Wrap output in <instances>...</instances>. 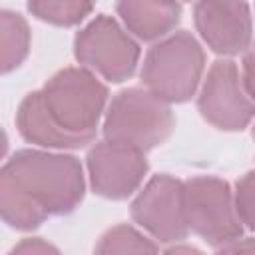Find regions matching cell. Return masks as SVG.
Here are the masks:
<instances>
[{
  "label": "cell",
  "instance_id": "7a4b0ae2",
  "mask_svg": "<svg viewBox=\"0 0 255 255\" xmlns=\"http://www.w3.org/2000/svg\"><path fill=\"white\" fill-rule=\"evenodd\" d=\"M108 100V88L84 68L58 72L42 90L20 104L16 124L20 133L38 145L72 149L96 137Z\"/></svg>",
  "mask_w": 255,
  "mask_h": 255
},
{
  "label": "cell",
  "instance_id": "8fae6325",
  "mask_svg": "<svg viewBox=\"0 0 255 255\" xmlns=\"http://www.w3.org/2000/svg\"><path fill=\"white\" fill-rule=\"evenodd\" d=\"M116 10L126 26L141 40H155L169 34L181 16V6L169 2H120Z\"/></svg>",
  "mask_w": 255,
  "mask_h": 255
},
{
  "label": "cell",
  "instance_id": "5bb4252c",
  "mask_svg": "<svg viewBox=\"0 0 255 255\" xmlns=\"http://www.w3.org/2000/svg\"><path fill=\"white\" fill-rule=\"evenodd\" d=\"M92 8L94 6L88 2H30L28 4V10L36 18L58 24V26L78 24L80 20H84V16L92 12Z\"/></svg>",
  "mask_w": 255,
  "mask_h": 255
},
{
  "label": "cell",
  "instance_id": "6da1fadb",
  "mask_svg": "<svg viewBox=\"0 0 255 255\" xmlns=\"http://www.w3.org/2000/svg\"><path fill=\"white\" fill-rule=\"evenodd\" d=\"M82 197L84 173L72 155L22 149L0 167V219L16 229H36L50 215H66Z\"/></svg>",
  "mask_w": 255,
  "mask_h": 255
},
{
  "label": "cell",
  "instance_id": "30bf717a",
  "mask_svg": "<svg viewBox=\"0 0 255 255\" xmlns=\"http://www.w3.org/2000/svg\"><path fill=\"white\" fill-rule=\"evenodd\" d=\"M195 26L217 54L233 56L249 48L251 16L245 2H199Z\"/></svg>",
  "mask_w": 255,
  "mask_h": 255
},
{
  "label": "cell",
  "instance_id": "5b68a950",
  "mask_svg": "<svg viewBox=\"0 0 255 255\" xmlns=\"http://www.w3.org/2000/svg\"><path fill=\"white\" fill-rule=\"evenodd\" d=\"M183 209L187 229L195 231L209 245H223L239 239L243 225L235 213L229 183L219 177H193L183 183Z\"/></svg>",
  "mask_w": 255,
  "mask_h": 255
},
{
  "label": "cell",
  "instance_id": "7c38bea8",
  "mask_svg": "<svg viewBox=\"0 0 255 255\" xmlns=\"http://www.w3.org/2000/svg\"><path fill=\"white\" fill-rule=\"evenodd\" d=\"M30 50V30L20 14L0 10V74L18 68Z\"/></svg>",
  "mask_w": 255,
  "mask_h": 255
},
{
  "label": "cell",
  "instance_id": "ac0fdd59",
  "mask_svg": "<svg viewBox=\"0 0 255 255\" xmlns=\"http://www.w3.org/2000/svg\"><path fill=\"white\" fill-rule=\"evenodd\" d=\"M163 255H203V253L189 245H175V247H169Z\"/></svg>",
  "mask_w": 255,
  "mask_h": 255
},
{
  "label": "cell",
  "instance_id": "9c48e42d",
  "mask_svg": "<svg viewBox=\"0 0 255 255\" xmlns=\"http://www.w3.org/2000/svg\"><path fill=\"white\" fill-rule=\"evenodd\" d=\"M88 171L96 193L110 199H124L141 183L147 161L141 151L102 141L88 153Z\"/></svg>",
  "mask_w": 255,
  "mask_h": 255
},
{
  "label": "cell",
  "instance_id": "277c9868",
  "mask_svg": "<svg viewBox=\"0 0 255 255\" xmlns=\"http://www.w3.org/2000/svg\"><path fill=\"white\" fill-rule=\"evenodd\" d=\"M205 66V54L189 32H175L155 44L141 68L145 90L165 104L193 96Z\"/></svg>",
  "mask_w": 255,
  "mask_h": 255
},
{
  "label": "cell",
  "instance_id": "d6986e66",
  "mask_svg": "<svg viewBox=\"0 0 255 255\" xmlns=\"http://www.w3.org/2000/svg\"><path fill=\"white\" fill-rule=\"evenodd\" d=\"M6 149H8V137H6V133H4V129L0 128V159L4 157V153H6Z\"/></svg>",
  "mask_w": 255,
  "mask_h": 255
},
{
  "label": "cell",
  "instance_id": "4fadbf2b",
  "mask_svg": "<svg viewBox=\"0 0 255 255\" xmlns=\"http://www.w3.org/2000/svg\"><path fill=\"white\" fill-rule=\"evenodd\" d=\"M96 255H157V249L133 227L116 225L100 239Z\"/></svg>",
  "mask_w": 255,
  "mask_h": 255
},
{
  "label": "cell",
  "instance_id": "3957f363",
  "mask_svg": "<svg viewBox=\"0 0 255 255\" xmlns=\"http://www.w3.org/2000/svg\"><path fill=\"white\" fill-rule=\"evenodd\" d=\"M175 128V118L165 102L145 88L122 90L110 104L104 122L106 141L145 153L163 143Z\"/></svg>",
  "mask_w": 255,
  "mask_h": 255
},
{
  "label": "cell",
  "instance_id": "2e32d148",
  "mask_svg": "<svg viewBox=\"0 0 255 255\" xmlns=\"http://www.w3.org/2000/svg\"><path fill=\"white\" fill-rule=\"evenodd\" d=\"M10 255H60V251L44 239H24L10 251Z\"/></svg>",
  "mask_w": 255,
  "mask_h": 255
},
{
  "label": "cell",
  "instance_id": "ba28073f",
  "mask_svg": "<svg viewBox=\"0 0 255 255\" xmlns=\"http://www.w3.org/2000/svg\"><path fill=\"white\" fill-rule=\"evenodd\" d=\"M131 217L163 243L189 233L183 209V183L171 175H155L131 203Z\"/></svg>",
  "mask_w": 255,
  "mask_h": 255
},
{
  "label": "cell",
  "instance_id": "8992f818",
  "mask_svg": "<svg viewBox=\"0 0 255 255\" xmlns=\"http://www.w3.org/2000/svg\"><path fill=\"white\" fill-rule=\"evenodd\" d=\"M74 54L88 72H98L110 82H124L135 72L139 46L114 18L102 14L76 36Z\"/></svg>",
  "mask_w": 255,
  "mask_h": 255
},
{
  "label": "cell",
  "instance_id": "e0dca14e",
  "mask_svg": "<svg viewBox=\"0 0 255 255\" xmlns=\"http://www.w3.org/2000/svg\"><path fill=\"white\" fill-rule=\"evenodd\" d=\"M215 255H255L253 239L243 237V239H233L229 243H223V245H219Z\"/></svg>",
  "mask_w": 255,
  "mask_h": 255
},
{
  "label": "cell",
  "instance_id": "9a60e30c",
  "mask_svg": "<svg viewBox=\"0 0 255 255\" xmlns=\"http://www.w3.org/2000/svg\"><path fill=\"white\" fill-rule=\"evenodd\" d=\"M235 213L241 223H245L247 229L253 227V173H245L237 181V191L233 195Z\"/></svg>",
  "mask_w": 255,
  "mask_h": 255
},
{
  "label": "cell",
  "instance_id": "52a82bcc",
  "mask_svg": "<svg viewBox=\"0 0 255 255\" xmlns=\"http://www.w3.org/2000/svg\"><path fill=\"white\" fill-rule=\"evenodd\" d=\"M201 116L219 129H243L253 118V98L245 92L239 68L231 60L215 62L197 100Z\"/></svg>",
  "mask_w": 255,
  "mask_h": 255
}]
</instances>
